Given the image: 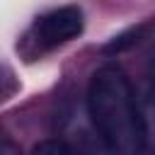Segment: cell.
Listing matches in <instances>:
<instances>
[{
    "instance_id": "7a4b0ae2",
    "label": "cell",
    "mask_w": 155,
    "mask_h": 155,
    "mask_svg": "<svg viewBox=\"0 0 155 155\" xmlns=\"http://www.w3.org/2000/svg\"><path fill=\"white\" fill-rule=\"evenodd\" d=\"M82 31V12L73 5L51 10L34 22L31 36L39 48H56Z\"/></svg>"
},
{
    "instance_id": "3957f363",
    "label": "cell",
    "mask_w": 155,
    "mask_h": 155,
    "mask_svg": "<svg viewBox=\"0 0 155 155\" xmlns=\"http://www.w3.org/2000/svg\"><path fill=\"white\" fill-rule=\"evenodd\" d=\"M138 97V126L143 150L155 155V82H145L136 90Z\"/></svg>"
},
{
    "instance_id": "5b68a950",
    "label": "cell",
    "mask_w": 155,
    "mask_h": 155,
    "mask_svg": "<svg viewBox=\"0 0 155 155\" xmlns=\"http://www.w3.org/2000/svg\"><path fill=\"white\" fill-rule=\"evenodd\" d=\"M0 155H22V153H19V148H17L15 143H10V140H0Z\"/></svg>"
},
{
    "instance_id": "8992f818",
    "label": "cell",
    "mask_w": 155,
    "mask_h": 155,
    "mask_svg": "<svg viewBox=\"0 0 155 155\" xmlns=\"http://www.w3.org/2000/svg\"><path fill=\"white\" fill-rule=\"evenodd\" d=\"M150 80L155 82V48H153V53H150Z\"/></svg>"
},
{
    "instance_id": "6da1fadb",
    "label": "cell",
    "mask_w": 155,
    "mask_h": 155,
    "mask_svg": "<svg viewBox=\"0 0 155 155\" xmlns=\"http://www.w3.org/2000/svg\"><path fill=\"white\" fill-rule=\"evenodd\" d=\"M87 111L109 153L138 155L143 150L136 87L121 68L104 65L92 75L87 87Z\"/></svg>"
},
{
    "instance_id": "277c9868",
    "label": "cell",
    "mask_w": 155,
    "mask_h": 155,
    "mask_svg": "<svg viewBox=\"0 0 155 155\" xmlns=\"http://www.w3.org/2000/svg\"><path fill=\"white\" fill-rule=\"evenodd\" d=\"M31 155H80V153H78L73 145L51 138V140H41L39 145H34Z\"/></svg>"
}]
</instances>
